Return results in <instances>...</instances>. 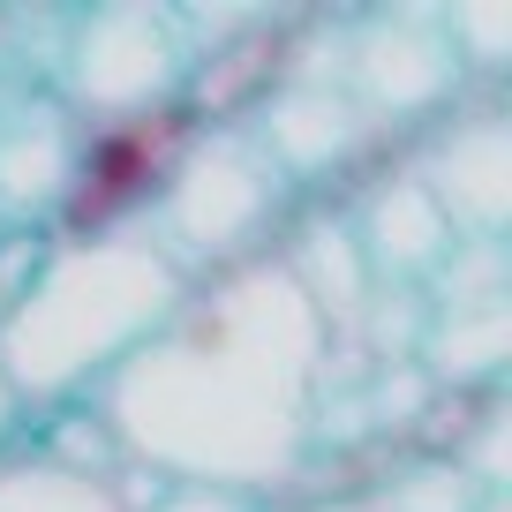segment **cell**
<instances>
[{"label": "cell", "instance_id": "obj_1", "mask_svg": "<svg viewBox=\"0 0 512 512\" xmlns=\"http://www.w3.org/2000/svg\"><path fill=\"white\" fill-rule=\"evenodd\" d=\"M324 317L294 287L287 264L211 287L174 309V332H151L106 377L113 445L159 460L174 482L241 490L287 475L309 422V369H317Z\"/></svg>", "mask_w": 512, "mask_h": 512}, {"label": "cell", "instance_id": "obj_2", "mask_svg": "<svg viewBox=\"0 0 512 512\" xmlns=\"http://www.w3.org/2000/svg\"><path fill=\"white\" fill-rule=\"evenodd\" d=\"M181 309V264L151 234L61 241L0 317V377L16 400H76Z\"/></svg>", "mask_w": 512, "mask_h": 512}, {"label": "cell", "instance_id": "obj_3", "mask_svg": "<svg viewBox=\"0 0 512 512\" xmlns=\"http://www.w3.org/2000/svg\"><path fill=\"white\" fill-rule=\"evenodd\" d=\"M204 121L174 98L136 113H113V121H91L68 144V174L61 196H53V226L61 241H106V234H136L144 211H159V196L174 189L181 159L196 151Z\"/></svg>", "mask_w": 512, "mask_h": 512}, {"label": "cell", "instance_id": "obj_4", "mask_svg": "<svg viewBox=\"0 0 512 512\" xmlns=\"http://www.w3.org/2000/svg\"><path fill=\"white\" fill-rule=\"evenodd\" d=\"M181 68V23L151 16V8H98V16L76 23V46H68V91L91 121H113V113L159 106L174 98Z\"/></svg>", "mask_w": 512, "mask_h": 512}, {"label": "cell", "instance_id": "obj_5", "mask_svg": "<svg viewBox=\"0 0 512 512\" xmlns=\"http://www.w3.org/2000/svg\"><path fill=\"white\" fill-rule=\"evenodd\" d=\"M272 196H279V174H272L264 151H249L241 136H196V151L181 159V174L159 196V211H166L181 249L226 256L234 241H249L264 226Z\"/></svg>", "mask_w": 512, "mask_h": 512}, {"label": "cell", "instance_id": "obj_6", "mask_svg": "<svg viewBox=\"0 0 512 512\" xmlns=\"http://www.w3.org/2000/svg\"><path fill=\"white\" fill-rule=\"evenodd\" d=\"M452 83H460V61H452V38L437 16H377L354 38V91L347 98H362L377 113H430Z\"/></svg>", "mask_w": 512, "mask_h": 512}, {"label": "cell", "instance_id": "obj_7", "mask_svg": "<svg viewBox=\"0 0 512 512\" xmlns=\"http://www.w3.org/2000/svg\"><path fill=\"white\" fill-rule=\"evenodd\" d=\"M422 189L437 196L452 234L497 241V226H505V211H512V128L497 121V113L452 128L445 144H437L430 174H422Z\"/></svg>", "mask_w": 512, "mask_h": 512}, {"label": "cell", "instance_id": "obj_8", "mask_svg": "<svg viewBox=\"0 0 512 512\" xmlns=\"http://www.w3.org/2000/svg\"><path fill=\"white\" fill-rule=\"evenodd\" d=\"M362 136V113L347 91H279L264 106V159L287 174H332Z\"/></svg>", "mask_w": 512, "mask_h": 512}, {"label": "cell", "instance_id": "obj_9", "mask_svg": "<svg viewBox=\"0 0 512 512\" xmlns=\"http://www.w3.org/2000/svg\"><path fill=\"white\" fill-rule=\"evenodd\" d=\"M354 249H362L369 264H384V272H430V264H445L452 226H445V211H437V196L422 189V174L384 181V189L369 196V226L354 234Z\"/></svg>", "mask_w": 512, "mask_h": 512}, {"label": "cell", "instance_id": "obj_10", "mask_svg": "<svg viewBox=\"0 0 512 512\" xmlns=\"http://www.w3.org/2000/svg\"><path fill=\"white\" fill-rule=\"evenodd\" d=\"M68 121L61 113H38V121H16L0 136V211H53L61 196V174H68Z\"/></svg>", "mask_w": 512, "mask_h": 512}, {"label": "cell", "instance_id": "obj_11", "mask_svg": "<svg viewBox=\"0 0 512 512\" xmlns=\"http://www.w3.org/2000/svg\"><path fill=\"white\" fill-rule=\"evenodd\" d=\"M0 512H121L98 475L61 460H8L0 467Z\"/></svg>", "mask_w": 512, "mask_h": 512}, {"label": "cell", "instance_id": "obj_12", "mask_svg": "<svg viewBox=\"0 0 512 512\" xmlns=\"http://www.w3.org/2000/svg\"><path fill=\"white\" fill-rule=\"evenodd\" d=\"M505 347H512L505 302H475V309H452V324H437L430 369L452 377V384H467V377H490V369L505 362Z\"/></svg>", "mask_w": 512, "mask_h": 512}, {"label": "cell", "instance_id": "obj_13", "mask_svg": "<svg viewBox=\"0 0 512 512\" xmlns=\"http://www.w3.org/2000/svg\"><path fill=\"white\" fill-rule=\"evenodd\" d=\"M445 23V38H482L467 61H482V68H497L512 53V8L505 0H490V8H452V16H437Z\"/></svg>", "mask_w": 512, "mask_h": 512}, {"label": "cell", "instance_id": "obj_14", "mask_svg": "<svg viewBox=\"0 0 512 512\" xmlns=\"http://www.w3.org/2000/svg\"><path fill=\"white\" fill-rule=\"evenodd\" d=\"M38 264H46V241L38 234H0V317L23 302V287H31Z\"/></svg>", "mask_w": 512, "mask_h": 512}, {"label": "cell", "instance_id": "obj_15", "mask_svg": "<svg viewBox=\"0 0 512 512\" xmlns=\"http://www.w3.org/2000/svg\"><path fill=\"white\" fill-rule=\"evenodd\" d=\"M151 512H249L241 490H211V482H166Z\"/></svg>", "mask_w": 512, "mask_h": 512}, {"label": "cell", "instance_id": "obj_16", "mask_svg": "<svg viewBox=\"0 0 512 512\" xmlns=\"http://www.w3.org/2000/svg\"><path fill=\"white\" fill-rule=\"evenodd\" d=\"M16 415H23V400L8 392V377H0V445H8V430H16Z\"/></svg>", "mask_w": 512, "mask_h": 512}, {"label": "cell", "instance_id": "obj_17", "mask_svg": "<svg viewBox=\"0 0 512 512\" xmlns=\"http://www.w3.org/2000/svg\"><path fill=\"white\" fill-rule=\"evenodd\" d=\"M324 512H362V505H324Z\"/></svg>", "mask_w": 512, "mask_h": 512}]
</instances>
